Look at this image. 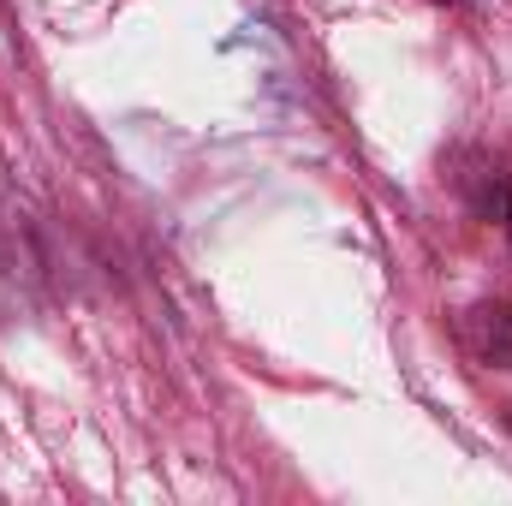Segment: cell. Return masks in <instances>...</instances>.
I'll use <instances>...</instances> for the list:
<instances>
[{"mask_svg":"<svg viewBox=\"0 0 512 506\" xmlns=\"http://www.w3.org/2000/svg\"><path fill=\"white\" fill-rule=\"evenodd\" d=\"M501 215H507V233H512V191L501 197Z\"/></svg>","mask_w":512,"mask_h":506,"instance_id":"7a4b0ae2","label":"cell"},{"mask_svg":"<svg viewBox=\"0 0 512 506\" xmlns=\"http://www.w3.org/2000/svg\"><path fill=\"white\" fill-rule=\"evenodd\" d=\"M435 6H459V0H435Z\"/></svg>","mask_w":512,"mask_h":506,"instance_id":"3957f363","label":"cell"},{"mask_svg":"<svg viewBox=\"0 0 512 506\" xmlns=\"http://www.w3.org/2000/svg\"><path fill=\"white\" fill-rule=\"evenodd\" d=\"M465 340H471V352H477L483 364L507 370L512 364V304H477V310L465 316Z\"/></svg>","mask_w":512,"mask_h":506,"instance_id":"6da1fadb","label":"cell"}]
</instances>
